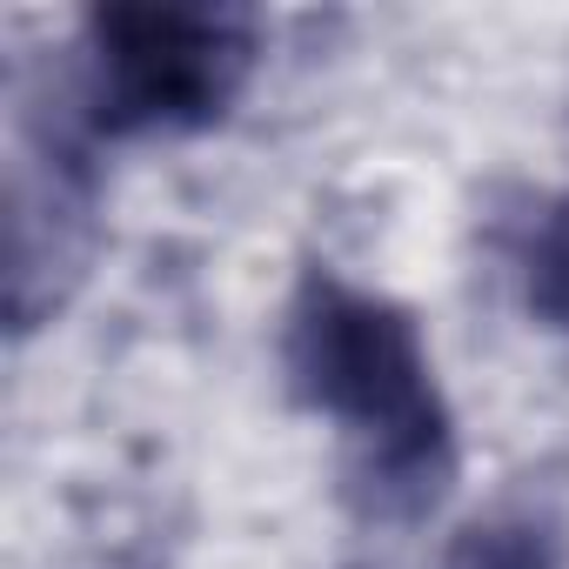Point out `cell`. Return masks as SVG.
Listing matches in <instances>:
<instances>
[{"instance_id":"cell-1","label":"cell","mask_w":569,"mask_h":569,"mask_svg":"<svg viewBox=\"0 0 569 569\" xmlns=\"http://www.w3.org/2000/svg\"><path fill=\"white\" fill-rule=\"evenodd\" d=\"M289 389L342 429V489L369 522H416L456 482V422L416 316L309 268L281 329Z\"/></svg>"},{"instance_id":"cell-2","label":"cell","mask_w":569,"mask_h":569,"mask_svg":"<svg viewBox=\"0 0 569 569\" xmlns=\"http://www.w3.org/2000/svg\"><path fill=\"white\" fill-rule=\"evenodd\" d=\"M254 14L188 0H121L81 28L88 134H194L214 128L254 74Z\"/></svg>"},{"instance_id":"cell-3","label":"cell","mask_w":569,"mask_h":569,"mask_svg":"<svg viewBox=\"0 0 569 569\" xmlns=\"http://www.w3.org/2000/svg\"><path fill=\"white\" fill-rule=\"evenodd\" d=\"M94 254V181L68 134L14 161L8 181V316L14 336L41 329L88 274Z\"/></svg>"},{"instance_id":"cell-4","label":"cell","mask_w":569,"mask_h":569,"mask_svg":"<svg viewBox=\"0 0 569 569\" xmlns=\"http://www.w3.org/2000/svg\"><path fill=\"white\" fill-rule=\"evenodd\" d=\"M442 569H562V529L542 509H489L449 536Z\"/></svg>"},{"instance_id":"cell-5","label":"cell","mask_w":569,"mask_h":569,"mask_svg":"<svg viewBox=\"0 0 569 569\" xmlns=\"http://www.w3.org/2000/svg\"><path fill=\"white\" fill-rule=\"evenodd\" d=\"M529 316L556 336H569V194L549 201L536 241H529Z\"/></svg>"}]
</instances>
